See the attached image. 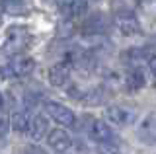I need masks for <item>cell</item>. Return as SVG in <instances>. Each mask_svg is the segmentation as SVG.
Listing matches in <instances>:
<instances>
[{
  "mask_svg": "<svg viewBox=\"0 0 156 154\" xmlns=\"http://www.w3.org/2000/svg\"><path fill=\"white\" fill-rule=\"evenodd\" d=\"M105 117L109 123L117 127H127L136 121V111L133 107H125V105H109L105 109Z\"/></svg>",
  "mask_w": 156,
  "mask_h": 154,
  "instance_id": "6da1fadb",
  "label": "cell"
},
{
  "mask_svg": "<svg viewBox=\"0 0 156 154\" xmlns=\"http://www.w3.org/2000/svg\"><path fill=\"white\" fill-rule=\"evenodd\" d=\"M29 43V33L26 27H10L8 35H6V45H4V51L14 55V53H20L22 49H26Z\"/></svg>",
  "mask_w": 156,
  "mask_h": 154,
  "instance_id": "7a4b0ae2",
  "label": "cell"
},
{
  "mask_svg": "<svg viewBox=\"0 0 156 154\" xmlns=\"http://www.w3.org/2000/svg\"><path fill=\"white\" fill-rule=\"evenodd\" d=\"M45 111L51 115V119H55L58 125H66V127H74L76 117L72 113V109H68L66 105L58 102H45Z\"/></svg>",
  "mask_w": 156,
  "mask_h": 154,
  "instance_id": "3957f363",
  "label": "cell"
},
{
  "mask_svg": "<svg viewBox=\"0 0 156 154\" xmlns=\"http://www.w3.org/2000/svg\"><path fill=\"white\" fill-rule=\"evenodd\" d=\"M88 135L92 141H96L98 144H113L115 142V135L111 131V127L100 119H92L88 125Z\"/></svg>",
  "mask_w": 156,
  "mask_h": 154,
  "instance_id": "277c9868",
  "label": "cell"
},
{
  "mask_svg": "<svg viewBox=\"0 0 156 154\" xmlns=\"http://www.w3.org/2000/svg\"><path fill=\"white\" fill-rule=\"evenodd\" d=\"M113 22H115V27L123 33V35H135V33L140 31V23L131 10H119L115 14Z\"/></svg>",
  "mask_w": 156,
  "mask_h": 154,
  "instance_id": "5b68a950",
  "label": "cell"
},
{
  "mask_svg": "<svg viewBox=\"0 0 156 154\" xmlns=\"http://www.w3.org/2000/svg\"><path fill=\"white\" fill-rule=\"evenodd\" d=\"M33 68H35V61L31 57H14L12 62L2 70L4 76H27L31 74Z\"/></svg>",
  "mask_w": 156,
  "mask_h": 154,
  "instance_id": "8992f818",
  "label": "cell"
},
{
  "mask_svg": "<svg viewBox=\"0 0 156 154\" xmlns=\"http://www.w3.org/2000/svg\"><path fill=\"white\" fill-rule=\"evenodd\" d=\"M47 142L51 144V148L57 150V152H66L68 148L72 146L70 135L66 131H62V129H53V131L47 135Z\"/></svg>",
  "mask_w": 156,
  "mask_h": 154,
  "instance_id": "52a82bcc",
  "label": "cell"
},
{
  "mask_svg": "<svg viewBox=\"0 0 156 154\" xmlns=\"http://www.w3.org/2000/svg\"><path fill=\"white\" fill-rule=\"evenodd\" d=\"M70 78V62H57L49 68V82L53 86H65Z\"/></svg>",
  "mask_w": 156,
  "mask_h": 154,
  "instance_id": "ba28073f",
  "label": "cell"
},
{
  "mask_svg": "<svg viewBox=\"0 0 156 154\" xmlns=\"http://www.w3.org/2000/svg\"><path fill=\"white\" fill-rule=\"evenodd\" d=\"M61 10H62V16L68 18V20L80 18L88 10V0H68V2L61 4Z\"/></svg>",
  "mask_w": 156,
  "mask_h": 154,
  "instance_id": "9c48e42d",
  "label": "cell"
},
{
  "mask_svg": "<svg viewBox=\"0 0 156 154\" xmlns=\"http://www.w3.org/2000/svg\"><path fill=\"white\" fill-rule=\"evenodd\" d=\"M107 27V20L104 14H94L84 22V33H92V35H98V33H104Z\"/></svg>",
  "mask_w": 156,
  "mask_h": 154,
  "instance_id": "30bf717a",
  "label": "cell"
},
{
  "mask_svg": "<svg viewBox=\"0 0 156 154\" xmlns=\"http://www.w3.org/2000/svg\"><path fill=\"white\" fill-rule=\"evenodd\" d=\"M139 135H140V138H143V142L156 144V113L144 119V123L140 125V129H139Z\"/></svg>",
  "mask_w": 156,
  "mask_h": 154,
  "instance_id": "8fae6325",
  "label": "cell"
},
{
  "mask_svg": "<svg viewBox=\"0 0 156 154\" xmlns=\"http://www.w3.org/2000/svg\"><path fill=\"white\" fill-rule=\"evenodd\" d=\"M27 133L33 141H39L43 135L47 133V119L43 115H33L31 121H29V127H27Z\"/></svg>",
  "mask_w": 156,
  "mask_h": 154,
  "instance_id": "7c38bea8",
  "label": "cell"
},
{
  "mask_svg": "<svg viewBox=\"0 0 156 154\" xmlns=\"http://www.w3.org/2000/svg\"><path fill=\"white\" fill-rule=\"evenodd\" d=\"M127 90H131V92H139L140 88H144L146 84V78H144V72L140 68H133L127 74Z\"/></svg>",
  "mask_w": 156,
  "mask_h": 154,
  "instance_id": "4fadbf2b",
  "label": "cell"
},
{
  "mask_svg": "<svg viewBox=\"0 0 156 154\" xmlns=\"http://www.w3.org/2000/svg\"><path fill=\"white\" fill-rule=\"evenodd\" d=\"M29 121H31V117H27L26 111H14L10 117V129H14L16 133H26Z\"/></svg>",
  "mask_w": 156,
  "mask_h": 154,
  "instance_id": "5bb4252c",
  "label": "cell"
},
{
  "mask_svg": "<svg viewBox=\"0 0 156 154\" xmlns=\"http://www.w3.org/2000/svg\"><path fill=\"white\" fill-rule=\"evenodd\" d=\"M8 131H10V117H6L4 113H0V141L6 138Z\"/></svg>",
  "mask_w": 156,
  "mask_h": 154,
  "instance_id": "9a60e30c",
  "label": "cell"
},
{
  "mask_svg": "<svg viewBox=\"0 0 156 154\" xmlns=\"http://www.w3.org/2000/svg\"><path fill=\"white\" fill-rule=\"evenodd\" d=\"M23 154H47V152L43 150L41 146H37V144H29V146H26Z\"/></svg>",
  "mask_w": 156,
  "mask_h": 154,
  "instance_id": "2e32d148",
  "label": "cell"
},
{
  "mask_svg": "<svg viewBox=\"0 0 156 154\" xmlns=\"http://www.w3.org/2000/svg\"><path fill=\"white\" fill-rule=\"evenodd\" d=\"M148 66H150V72H152V74L156 76V55L148 59Z\"/></svg>",
  "mask_w": 156,
  "mask_h": 154,
  "instance_id": "e0dca14e",
  "label": "cell"
},
{
  "mask_svg": "<svg viewBox=\"0 0 156 154\" xmlns=\"http://www.w3.org/2000/svg\"><path fill=\"white\" fill-rule=\"evenodd\" d=\"M101 154H119V152H117V150H113V148H105V150L101 152Z\"/></svg>",
  "mask_w": 156,
  "mask_h": 154,
  "instance_id": "ac0fdd59",
  "label": "cell"
},
{
  "mask_svg": "<svg viewBox=\"0 0 156 154\" xmlns=\"http://www.w3.org/2000/svg\"><path fill=\"white\" fill-rule=\"evenodd\" d=\"M4 105V98H2V94H0V107Z\"/></svg>",
  "mask_w": 156,
  "mask_h": 154,
  "instance_id": "d6986e66",
  "label": "cell"
},
{
  "mask_svg": "<svg viewBox=\"0 0 156 154\" xmlns=\"http://www.w3.org/2000/svg\"><path fill=\"white\" fill-rule=\"evenodd\" d=\"M57 2H58V4H65V2H68V0H57Z\"/></svg>",
  "mask_w": 156,
  "mask_h": 154,
  "instance_id": "ffe728a7",
  "label": "cell"
}]
</instances>
